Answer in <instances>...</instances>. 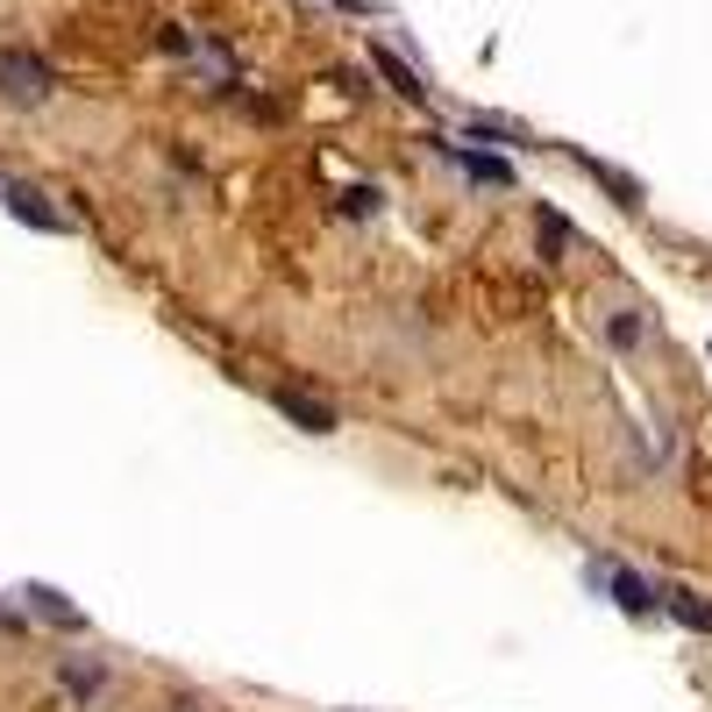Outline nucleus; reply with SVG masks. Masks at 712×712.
Returning a JSON list of instances; mask_svg holds the SVG:
<instances>
[{
	"mask_svg": "<svg viewBox=\"0 0 712 712\" xmlns=\"http://www.w3.org/2000/svg\"><path fill=\"white\" fill-rule=\"evenodd\" d=\"M57 86V72L43 65L36 51H0V100H14V108H43Z\"/></svg>",
	"mask_w": 712,
	"mask_h": 712,
	"instance_id": "nucleus-1",
	"label": "nucleus"
},
{
	"mask_svg": "<svg viewBox=\"0 0 712 712\" xmlns=\"http://www.w3.org/2000/svg\"><path fill=\"white\" fill-rule=\"evenodd\" d=\"M0 200H8V215L29 221L36 235H65V207H51V193H36L29 178H8V193H0Z\"/></svg>",
	"mask_w": 712,
	"mask_h": 712,
	"instance_id": "nucleus-2",
	"label": "nucleus"
},
{
	"mask_svg": "<svg viewBox=\"0 0 712 712\" xmlns=\"http://www.w3.org/2000/svg\"><path fill=\"white\" fill-rule=\"evenodd\" d=\"M271 406H278L293 428H307V435H336V406H321V399H307V392H293V385H278L271 392Z\"/></svg>",
	"mask_w": 712,
	"mask_h": 712,
	"instance_id": "nucleus-3",
	"label": "nucleus"
},
{
	"mask_svg": "<svg viewBox=\"0 0 712 712\" xmlns=\"http://www.w3.org/2000/svg\"><path fill=\"white\" fill-rule=\"evenodd\" d=\"M371 65L392 79V94H406V100H428V86H420V72L414 65H399V51H385V43H371Z\"/></svg>",
	"mask_w": 712,
	"mask_h": 712,
	"instance_id": "nucleus-4",
	"label": "nucleus"
},
{
	"mask_svg": "<svg viewBox=\"0 0 712 712\" xmlns=\"http://www.w3.org/2000/svg\"><path fill=\"white\" fill-rule=\"evenodd\" d=\"M29 599H36V613L57 620V627H86V613H79V605H72L65 592H51V584H29Z\"/></svg>",
	"mask_w": 712,
	"mask_h": 712,
	"instance_id": "nucleus-5",
	"label": "nucleus"
},
{
	"mask_svg": "<svg viewBox=\"0 0 712 712\" xmlns=\"http://www.w3.org/2000/svg\"><path fill=\"white\" fill-rule=\"evenodd\" d=\"M662 605H670L684 627H699V634H712V605L705 599H691V592H662Z\"/></svg>",
	"mask_w": 712,
	"mask_h": 712,
	"instance_id": "nucleus-6",
	"label": "nucleus"
},
{
	"mask_svg": "<svg viewBox=\"0 0 712 712\" xmlns=\"http://www.w3.org/2000/svg\"><path fill=\"white\" fill-rule=\"evenodd\" d=\"M463 157V172L478 178V186H513V164H499V157H478V150H457Z\"/></svg>",
	"mask_w": 712,
	"mask_h": 712,
	"instance_id": "nucleus-7",
	"label": "nucleus"
},
{
	"mask_svg": "<svg viewBox=\"0 0 712 712\" xmlns=\"http://www.w3.org/2000/svg\"><path fill=\"white\" fill-rule=\"evenodd\" d=\"M613 592H620V605H627V613H648V605H656V592H648V584L634 578V570H620V578H613Z\"/></svg>",
	"mask_w": 712,
	"mask_h": 712,
	"instance_id": "nucleus-8",
	"label": "nucleus"
},
{
	"mask_svg": "<svg viewBox=\"0 0 712 712\" xmlns=\"http://www.w3.org/2000/svg\"><path fill=\"white\" fill-rule=\"evenodd\" d=\"M592 178H599V186H613V193H620V207H642V186H634V178H620L613 164H599V157H592Z\"/></svg>",
	"mask_w": 712,
	"mask_h": 712,
	"instance_id": "nucleus-9",
	"label": "nucleus"
},
{
	"mask_svg": "<svg viewBox=\"0 0 712 712\" xmlns=\"http://www.w3.org/2000/svg\"><path fill=\"white\" fill-rule=\"evenodd\" d=\"M563 235H570V229H563V215H541V250L556 256V250H563Z\"/></svg>",
	"mask_w": 712,
	"mask_h": 712,
	"instance_id": "nucleus-10",
	"label": "nucleus"
},
{
	"mask_svg": "<svg viewBox=\"0 0 712 712\" xmlns=\"http://www.w3.org/2000/svg\"><path fill=\"white\" fill-rule=\"evenodd\" d=\"M613 342H620V350H627V342H642V314H620V321H613Z\"/></svg>",
	"mask_w": 712,
	"mask_h": 712,
	"instance_id": "nucleus-11",
	"label": "nucleus"
},
{
	"mask_svg": "<svg viewBox=\"0 0 712 712\" xmlns=\"http://www.w3.org/2000/svg\"><path fill=\"white\" fill-rule=\"evenodd\" d=\"M342 207H350V215H371V207H377V193H371V186H357V193H342Z\"/></svg>",
	"mask_w": 712,
	"mask_h": 712,
	"instance_id": "nucleus-12",
	"label": "nucleus"
}]
</instances>
